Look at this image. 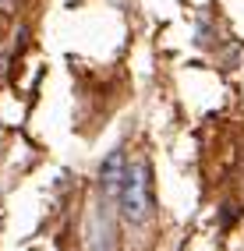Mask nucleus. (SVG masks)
I'll list each match as a JSON object with an SVG mask.
<instances>
[{
  "label": "nucleus",
  "instance_id": "obj_2",
  "mask_svg": "<svg viewBox=\"0 0 244 251\" xmlns=\"http://www.w3.org/2000/svg\"><path fill=\"white\" fill-rule=\"evenodd\" d=\"M124 170H127L124 149H113V152L103 159V166H99V191H103V198H117L121 180H124Z\"/></svg>",
  "mask_w": 244,
  "mask_h": 251
},
{
  "label": "nucleus",
  "instance_id": "obj_1",
  "mask_svg": "<svg viewBox=\"0 0 244 251\" xmlns=\"http://www.w3.org/2000/svg\"><path fill=\"white\" fill-rule=\"evenodd\" d=\"M117 202H121V216L127 223H145L152 216V180H149V163L145 159L127 163Z\"/></svg>",
  "mask_w": 244,
  "mask_h": 251
}]
</instances>
